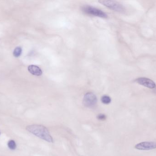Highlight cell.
Masks as SVG:
<instances>
[{"label":"cell","mask_w":156,"mask_h":156,"mask_svg":"<svg viewBox=\"0 0 156 156\" xmlns=\"http://www.w3.org/2000/svg\"><path fill=\"white\" fill-rule=\"evenodd\" d=\"M27 131L34 135L48 142H53L54 140L48 129L45 126L37 125H29L26 127Z\"/></svg>","instance_id":"1"},{"label":"cell","mask_w":156,"mask_h":156,"mask_svg":"<svg viewBox=\"0 0 156 156\" xmlns=\"http://www.w3.org/2000/svg\"><path fill=\"white\" fill-rule=\"evenodd\" d=\"M99 2L115 11L121 13H124L125 12V7L117 1L108 0H102L99 1Z\"/></svg>","instance_id":"2"},{"label":"cell","mask_w":156,"mask_h":156,"mask_svg":"<svg viewBox=\"0 0 156 156\" xmlns=\"http://www.w3.org/2000/svg\"><path fill=\"white\" fill-rule=\"evenodd\" d=\"M82 10L84 13L87 14L95 16L102 18H107L106 14L103 12V11L91 6L85 5L82 7Z\"/></svg>","instance_id":"3"},{"label":"cell","mask_w":156,"mask_h":156,"mask_svg":"<svg viewBox=\"0 0 156 156\" xmlns=\"http://www.w3.org/2000/svg\"><path fill=\"white\" fill-rule=\"evenodd\" d=\"M97 99L95 94L92 93H87L85 95L83 99V104L85 106L92 108L96 104Z\"/></svg>","instance_id":"4"},{"label":"cell","mask_w":156,"mask_h":156,"mask_svg":"<svg viewBox=\"0 0 156 156\" xmlns=\"http://www.w3.org/2000/svg\"><path fill=\"white\" fill-rule=\"evenodd\" d=\"M135 149L139 150L147 151L156 149V142H143L136 144Z\"/></svg>","instance_id":"5"},{"label":"cell","mask_w":156,"mask_h":156,"mask_svg":"<svg viewBox=\"0 0 156 156\" xmlns=\"http://www.w3.org/2000/svg\"><path fill=\"white\" fill-rule=\"evenodd\" d=\"M135 82L141 85L150 89H154L156 88V83L150 79L146 78H140L136 79Z\"/></svg>","instance_id":"6"},{"label":"cell","mask_w":156,"mask_h":156,"mask_svg":"<svg viewBox=\"0 0 156 156\" xmlns=\"http://www.w3.org/2000/svg\"><path fill=\"white\" fill-rule=\"evenodd\" d=\"M28 70L31 74L37 76H40L43 73L41 68L35 65H29L28 67Z\"/></svg>","instance_id":"7"},{"label":"cell","mask_w":156,"mask_h":156,"mask_svg":"<svg viewBox=\"0 0 156 156\" xmlns=\"http://www.w3.org/2000/svg\"><path fill=\"white\" fill-rule=\"evenodd\" d=\"M101 100L102 103L106 104H109L111 101V98L107 95H104L103 96H102Z\"/></svg>","instance_id":"8"},{"label":"cell","mask_w":156,"mask_h":156,"mask_svg":"<svg viewBox=\"0 0 156 156\" xmlns=\"http://www.w3.org/2000/svg\"><path fill=\"white\" fill-rule=\"evenodd\" d=\"M22 52V49L20 47H17L13 51V55L16 57H18L21 55Z\"/></svg>","instance_id":"9"},{"label":"cell","mask_w":156,"mask_h":156,"mask_svg":"<svg viewBox=\"0 0 156 156\" xmlns=\"http://www.w3.org/2000/svg\"><path fill=\"white\" fill-rule=\"evenodd\" d=\"M7 146L9 149L11 150H15L17 147V145L16 144L15 142L13 140H10L8 142Z\"/></svg>","instance_id":"10"},{"label":"cell","mask_w":156,"mask_h":156,"mask_svg":"<svg viewBox=\"0 0 156 156\" xmlns=\"http://www.w3.org/2000/svg\"><path fill=\"white\" fill-rule=\"evenodd\" d=\"M97 118L98 120H100V121H104L106 119V116L105 114H100L98 115Z\"/></svg>","instance_id":"11"},{"label":"cell","mask_w":156,"mask_h":156,"mask_svg":"<svg viewBox=\"0 0 156 156\" xmlns=\"http://www.w3.org/2000/svg\"><path fill=\"white\" fill-rule=\"evenodd\" d=\"M153 92H154V93H155L156 94V88H155V89H154Z\"/></svg>","instance_id":"12"},{"label":"cell","mask_w":156,"mask_h":156,"mask_svg":"<svg viewBox=\"0 0 156 156\" xmlns=\"http://www.w3.org/2000/svg\"><path fill=\"white\" fill-rule=\"evenodd\" d=\"M0 134H1V133H0Z\"/></svg>","instance_id":"13"}]
</instances>
